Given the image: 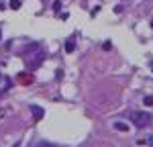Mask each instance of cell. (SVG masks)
<instances>
[{"label": "cell", "mask_w": 153, "mask_h": 147, "mask_svg": "<svg viewBox=\"0 0 153 147\" xmlns=\"http://www.w3.org/2000/svg\"><path fill=\"white\" fill-rule=\"evenodd\" d=\"M129 119L137 129H145V127L151 125V114L149 112H143V110H133L129 114Z\"/></svg>", "instance_id": "obj_1"}, {"label": "cell", "mask_w": 153, "mask_h": 147, "mask_svg": "<svg viewBox=\"0 0 153 147\" xmlns=\"http://www.w3.org/2000/svg\"><path fill=\"white\" fill-rule=\"evenodd\" d=\"M63 49H65V53H74V49H76L74 39H68V41H65V45H63Z\"/></svg>", "instance_id": "obj_2"}, {"label": "cell", "mask_w": 153, "mask_h": 147, "mask_svg": "<svg viewBox=\"0 0 153 147\" xmlns=\"http://www.w3.org/2000/svg\"><path fill=\"white\" fill-rule=\"evenodd\" d=\"M33 117H35V121H41V119H43V108H41V106H33Z\"/></svg>", "instance_id": "obj_3"}, {"label": "cell", "mask_w": 153, "mask_h": 147, "mask_svg": "<svg viewBox=\"0 0 153 147\" xmlns=\"http://www.w3.org/2000/svg\"><path fill=\"white\" fill-rule=\"evenodd\" d=\"M114 129L120 131V133H125V131H129V127L125 125V122H114Z\"/></svg>", "instance_id": "obj_4"}, {"label": "cell", "mask_w": 153, "mask_h": 147, "mask_svg": "<svg viewBox=\"0 0 153 147\" xmlns=\"http://www.w3.org/2000/svg\"><path fill=\"white\" fill-rule=\"evenodd\" d=\"M143 104L145 106H153V96H145L143 98Z\"/></svg>", "instance_id": "obj_5"}, {"label": "cell", "mask_w": 153, "mask_h": 147, "mask_svg": "<svg viewBox=\"0 0 153 147\" xmlns=\"http://www.w3.org/2000/svg\"><path fill=\"white\" fill-rule=\"evenodd\" d=\"M10 8H12V10L21 8V0H12V2H10Z\"/></svg>", "instance_id": "obj_6"}, {"label": "cell", "mask_w": 153, "mask_h": 147, "mask_svg": "<svg viewBox=\"0 0 153 147\" xmlns=\"http://www.w3.org/2000/svg\"><path fill=\"white\" fill-rule=\"evenodd\" d=\"M59 8H61V2L55 0V2H53V10H59Z\"/></svg>", "instance_id": "obj_7"}, {"label": "cell", "mask_w": 153, "mask_h": 147, "mask_svg": "<svg viewBox=\"0 0 153 147\" xmlns=\"http://www.w3.org/2000/svg\"><path fill=\"white\" fill-rule=\"evenodd\" d=\"M145 145H153V137H149V139H145Z\"/></svg>", "instance_id": "obj_8"}, {"label": "cell", "mask_w": 153, "mask_h": 147, "mask_svg": "<svg viewBox=\"0 0 153 147\" xmlns=\"http://www.w3.org/2000/svg\"><path fill=\"white\" fill-rule=\"evenodd\" d=\"M151 27H153V21H151Z\"/></svg>", "instance_id": "obj_9"}]
</instances>
